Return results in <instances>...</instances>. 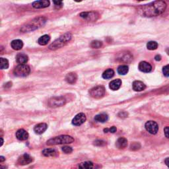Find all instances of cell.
Wrapping results in <instances>:
<instances>
[{"label":"cell","instance_id":"5","mask_svg":"<svg viewBox=\"0 0 169 169\" xmlns=\"http://www.w3.org/2000/svg\"><path fill=\"white\" fill-rule=\"evenodd\" d=\"M30 69L29 66L26 64H19L15 68L13 74L17 77H27L30 74Z\"/></svg>","mask_w":169,"mask_h":169},{"label":"cell","instance_id":"7","mask_svg":"<svg viewBox=\"0 0 169 169\" xmlns=\"http://www.w3.org/2000/svg\"><path fill=\"white\" fill-rule=\"evenodd\" d=\"M66 104V100L65 98L62 97H53L49 100L48 105L52 108H56L59 107L64 105Z\"/></svg>","mask_w":169,"mask_h":169},{"label":"cell","instance_id":"43","mask_svg":"<svg viewBox=\"0 0 169 169\" xmlns=\"http://www.w3.org/2000/svg\"><path fill=\"white\" fill-rule=\"evenodd\" d=\"M166 52L167 53L168 55H169V48H166Z\"/></svg>","mask_w":169,"mask_h":169},{"label":"cell","instance_id":"13","mask_svg":"<svg viewBox=\"0 0 169 169\" xmlns=\"http://www.w3.org/2000/svg\"><path fill=\"white\" fill-rule=\"evenodd\" d=\"M138 68L140 71L144 73H149L152 69V66H151L149 63L147 62H140L138 66Z\"/></svg>","mask_w":169,"mask_h":169},{"label":"cell","instance_id":"15","mask_svg":"<svg viewBox=\"0 0 169 169\" xmlns=\"http://www.w3.org/2000/svg\"><path fill=\"white\" fill-rule=\"evenodd\" d=\"M16 137L21 141H25L28 138V134L25 129H20L16 132Z\"/></svg>","mask_w":169,"mask_h":169},{"label":"cell","instance_id":"30","mask_svg":"<svg viewBox=\"0 0 169 169\" xmlns=\"http://www.w3.org/2000/svg\"><path fill=\"white\" fill-rule=\"evenodd\" d=\"M103 42L98 40H94L91 43V47L93 48H99L102 47Z\"/></svg>","mask_w":169,"mask_h":169},{"label":"cell","instance_id":"42","mask_svg":"<svg viewBox=\"0 0 169 169\" xmlns=\"http://www.w3.org/2000/svg\"><path fill=\"white\" fill-rule=\"evenodd\" d=\"M0 139H1V145H1V146H2V145H3V144H4V139H3V138H2V137H1Z\"/></svg>","mask_w":169,"mask_h":169},{"label":"cell","instance_id":"18","mask_svg":"<svg viewBox=\"0 0 169 169\" xmlns=\"http://www.w3.org/2000/svg\"><path fill=\"white\" fill-rule=\"evenodd\" d=\"M128 145V140L125 137H120L116 141V146L118 149H124Z\"/></svg>","mask_w":169,"mask_h":169},{"label":"cell","instance_id":"16","mask_svg":"<svg viewBox=\"0 0 169 169\" xmlns=\"http://www.w3.org/2000/svg\"><path fill=\"white\" fill-rule=\"evenodd\" d=\"M132 87H133V89L135 91H142L145 90L146 86L144 84V83L141 81H136L133 83V85H132Z\"/></svg>","mask_w":169,"mask_h":169},{"label":"cell","instance_id":"41","mask_svg":"<svg viewBox=\"0 0 169 169\" xmlns=\"http://www.w3.org/2000/svg\"><path fill=\"white\" fill-rule=\"evenodd\" d=\"M5 160H6V158H5V157H3V156H1V157H0V162L1 163L4 162Z\"/></svg>","mask_w":169,"mask_h":169},{"label":"cell","instance_id":"33","mask_svg":"<svg viewBox=\"0 0 169 169\" xmlns=\"http://www.w3.org/2000/svg\"><path fill=\"white\" fill-rule=\"evenodd\" d=\"M117 130V129L115 126H112V127H111L110 128H106L104 129V132H105V133H107V132H110V133H115V132H116Z\"/></svg>","mask_w":169,"mask_h":169},{"label":"cell","instance_id":"14","mask_svg":"<svg viewBox=\"0 0 169 169\" xmlns=\"http://www.w3.org/2000/svg\"><path fill=\"white\" fill-rule=\"evenodd\" d=\"M47 124L45 123H40L35 126L34 128V131L36 134H42L47 129Z\"/></svg>","mask_w":169,"mask_h":169},{"label":"cell","instance_id":"8","mask_svg":"<svg viewBox=\"0 0 169 169\" xmlns=\"http://www.w3.org/2000/svg\"><path fill=\"white\" fill-rule=\"evenodd\" d=\"M145 129L149 134L155 135L158 130V126L157 122L154 121H148L145 125Z\"/></svg>","mask_w":169,"mask_h":169},{"label":"cell","instance_id":"19","mask_svg":"<svg viewBox=\"0 0 169 169\" xmlns=\"http://www.w3.org/2000/svg\"><path fill=\"white\" fill-rule=\"evenodd\" d=\"M122 85V81L120 79H115L112 81L109 85V87L110 89L112 91L118 90L120 88Z\"/></svg>","mask_w":169,"mask_h":169},{"label":"cell","instance_id":"24","mask_svg":"<svg viewBox=\"0 0 169 169\" xmlns=\"http://www.w3.org/2000/svg\"><path fill=\"white\" fill-rule=\"evenodd\" d=\"M108 116L107 114H106L105 113L98 114V115L96 116L95 117V120L97 121L98 122H101V123H104V122H106L108 120Z\"/></svg>","mask_w":169,"mask_h":169},{"label":"cell","instance_id":"28","mask_svg":"<svg viewBox=\"0 0 169 169\" xmlns=\"http://www.w3.org/2000/svg\"><path fill=\"white\" fill-rule=\"evenodd\" d=\"M0 67L1 69H7L9 67V62L7 59L0 58Z\"/></svg>","mask_w":169,"mask_h":169},{"label":"cell","instance_id":"2","mask_svg":"<svg viewBox=\"0 0 169 169\" xmlns=\"http://www.w3.org/2000/svg\"><path fill=\"white\" fill-rule=\"evenodd\" d=\"M46 22V19L44 17H38L36 19L31 21L30 23H27V25L21 28V31L23 33H28L30 31L35 30L37 28H40L41 26H43Z\"/></svg>","mask_w":169,"mask_h":169},{"label":"cell","instance_id":"40","mask_svg":"<svg viewBox=\"0 0 169 169\" xmlns=\"http://www.w3.org/2000/svg\"><path fill=\"white\" fill-rule=\"evenodd\" d=\"M165 164H166V165L168 166V167L169 168V157L168 158H166V159H165Z\"/></svg>","mask_w":169,"mask_h":169},{"label":"cell","instance_id":"32","mask_svg":"<svg viewBox=\"0 0 169 169\" xmlns=\"http://www.w3.org/2000/svg\"><path fill=\"white\" fill-rule=\"evenodd\" d=\"M62 151H63L65 153L68 154V153H71L73 151V149L71 147L64 146L63 147H62Z\"/></svg>","mask_w":169,"mask_h":169},{"label":"cell","instance_id":"1","mask_svg":"<svg viewBox=\"0 0 169 169\" xmlns=\"http://www.w3.org/2000/svg\"><path fill=\"white\" fill-rule=\"evenodd\" d=\"M166 4L162 1L152 2L149 4L144 5L138 8L139 13L144 17H155L165 11Z\"/></svg>","mask_w":169,"mask_h":169},{"label":"cell","instance_id":"4","mask_svg":"<svg viewBox=\"0 0 169 169\" xmlns=\"http://www.w3.org/2000/svg\"><path fill=\"white\" fill-rule=\"evenodd\" d=\"M74 141V139L69 136H59L58 137H53L46 142L48 145H56L61 144H69Z\"/></svg>","mask_w":169,"mask_h":169},{"label":"cell","instance_id":"21","mask_svg":"<svg viewBox=\"0 0 169 169\" xmlns=\"http://www.w3.org/2000/svg\"><path fill=\"white\" fill-rule=\"evenodd\" d=\"M11 46L15 50H19L23 48V42H22V40L17 39V40H14L11 42Z\"/></svg>","mask_w":169,"mask_h":169},{"label":"cell","instance_id":"29","mask_svg":"<svg viewBox=\"0 0 169 169\" xmlns=\"http://www.w3.org/2000/svg\"><path fill=\"white\" fill-rule=\"evenodd\" d=\"M158 47V43L155 41H150L147 44V48L148 50H154Z\"/></svg>","mask_w":169,"mask_h":169},{"label":"cell","instance_id":"37","mask_svg":"<svg viewBox=\"0 0 169 169\" xmlns=\"http://www.w3.org/2000/svg\"><path fill=\"white\" fill-rule=\"evenodd\" d=\"M164 132H165V136L169 139V127H166V128L164 129Z\"/></svg>","mask_w":169,"mask_h":169},{"label":"cell","instance_id":"31","mask_svg":"<svg viewBox=\"0 0 169 169\" xmlns=\"http://www.w3.org/2000/svg\"><path fill=\"white\" fill-rule=\"evenodd\" d=\"M163 75L165 77H169V64L166 65L163 68Z\"/></svg>","mask_w":169,"mask_h":169},{"label":"cell","instance_id":"38","mask_svg":"<svg viewBox=\"0 0 169 169\" xmlns=\"http://www.w3.org/2000/svg\"><path fill=\"white\" fill-rule=\"evenodd\" d=\"M120 118H125V117H127V116H128V114H127L126 112H120L119 114V115H118Z\"/></svg>","mask_w":169,"mask_h":169},{"label":"cell","instance_id":"11","mask_svg":"<svg viewBox=\"0 0 169 169\" xmlns=\"http://www.w3.org/2000/svg\"><path fill=\"white\" fill-rule=\"evenodd\" d=\"M33 161V157L30 155L27 154V153H25L19 158L18 163L21 165H26L32 163Z\"/></svg>","mask_w":169,"mask_h":169},{"label":"cell","instance_id":"20","mask_svg":"<svg viewBox=\"0 0 169 169\" xmlns=\"http://www.w3.org/2000/svg\"><path fill=\"white\" fill-rule=\"evenodd\" d=\"M65 79L69 84H74L77 81V75L75 73H69V74H67Z\"/></svg>","mask_w":169,"mask_h":169},{"label":"cell","instance_id":"6","mask_svg":"<svg viewBox=\"0 0 169 169\" xmlns=\"http://www.w3.org/2000/svg\"><path fill=\"white\" fill-rule=\"evenodd\" d=\"M90 95L95 98H100L105 95V89L103 86H97L90 91Z\"/></svg>","mask_w":169,"mask_h":169},{"label":"cell","instance_id":"26","mask_svg":"<svg viewBox=\"0 0 169 169\" xmlns=\"http://www.w3.org/2000/svg\"><path fill=\"white\" fill-rule=\"evenodd\" d=\"M129 70L128 66H126V65H122V66H120L118 69H117V71H118V74L120 75H124L128 74Z\"/></svg>","mask_w":169,"mask_h":169},{"label":"cell","instance_id":"39","mask_svg":"<svg viewBox=\"0 0 169 169\" xmlns=\"http://www.w3.org/2000/svg\"><path fill=\"white\" fill-rule=\"evenodd\" d=\"M155 59L156 61H160L161 59V56L160 55H157L155 57Z\"/></svg>","mask_w":169,"mask_h":169},{"label":"cell","instance_id":"9","mask_svg":"<svg viewBox=\"0 0 169 169\" xmlns=\"http://www.w3.org/2000/svg\"><path fill=\"white\" fill-rule=\"evenodd\" d=\"M86 120V116H85V114L79 113L77 114V115L74 117V118L73 119L72 124H74V126H79L82 125L83 123H85Z\"/></svg>","mask_w":169,"mask_h":169},{"label":"cell","instance_id":"23","mask_svg":"<svg viewBox=\"0 0 169 169\" xmlns=\"http://www.w3.org/2000/svg\"><path fill=\"white\" fill-rule=\"evenodd\" d=\"M50 40V36L49 35H45L39 38V39L38 40V43L41 46H45L49 42Z\"/></svg>","mask_w":169,"mask_h":169},{"label":"cell","instance_id":"10","mask_svg":"<svg viewBox=\"0 0 169 169\" xmlns=\"http://www.w3.org/2000/svg\"><path fill=\"white\" fill-rule=\"evenodd\" d=\"M80 17L83 19L90 21H95L98 17V15L95 12H83L80 14Z\"/></svg>","mask_w":169,"mask_h":169},{"label":"cell","instance_id":"35","mask_svg":"<svg viewBox=\"0 0 169 169\" xmlns=\"http://www.w3.org/2000/svg\"><path fill=\"white\" fill-rule=\"evenodd\" d=\"M130 148L132 150H137L140 148V145L138 143H134L133 144L131 145Z\"/></svg>","mask_w":169,"mask_h":169},{"label":"cell","instance_id":"36","mask_svg":"<svg viewBox=\"0 0 169 169\" xmlns=\"http://www.w3.org/2000/svg\"><path fill=\"white\" fill-rule=\"evenodd\" d=\"M106 144L105 141H103V140H97L95 142V145H97V146H103Z\"/></svg>","mask_w":169,"mask_h":169},{"label":"cell","instance_id":"17","mask_svg":"<svg viewBox=\"0 0 169 169\" xmlns=\"http://www.w3.org/2000/svg\"><path fill=\"white\" fill-rule=\"evenodd\" d=\"M28 59V56L24 53H19L16 56V61L19 64H25Z\"/></svg>","mask_w":169,"mask_h":169},{"label":"cell","instance_id":"25","mask_svg":"<svg viewBox=\"0 0 169 169\" xmlns=\"http://www.w3.org/2000/svg\"><path fill=\"white\" fill-rule=\"evenodd\" d=\"M94 164L90 161H86L79 164V169H93Z\"/></svg>","mask_w":169,"mask_h":169},{"label":"cell","instance_id":"34","mask_svg":"<svg viewBox=\"0 0 169 169\" xmlns=\"http://www.w3.org/2000/svg\"><path fill=\"white\" fill-rule=\"evenodd\" d=\"M53 3L54 4V5H55V6L57 9L61 8L62 6H63V2L61 1H54Z\"/></svg>","mask_w":169,"mask_h":169},{"label":"cell","instance_id":"22","mask_svg":"<svg viewBox=\"0 0 169 169\" xmlns=\"http://www.w3.org/2000/svg\"><path fill=\"white\" fill-rule=\"evenodd\" d=\"M42 154L45 157H56L58 155V152L54 149H45L42 151Z\"/></svg>","mask_w":169,"mask_h":169},{"label":"cell","instance_id":"27","mask_svg":"<svg viewBox=\"0 0 169 169\" xmlns=\"http://www.w3.org/2000/svg\"><path fill=\"white\" fill-rule=\"evenodd\" d=\"M114 75V71L113 69H108L103 74V77L105 79H108L110 78L113 77Z\"/></svg>","mask_w":169,"mask_h":169},{"label":"cell","instance_id":"12","mask_svg":"<svg viewBox=\"0 0 169 169\" xmlns=\"http://www.w3.org/2000/svg\"><path fill=\"white\" fill-rule=\"evenodd\" d=\"M50 6V1L47 0L44 1H36L33 3V7L35 9H42L46 8Z\"/></svg>","mask_w":169,"mask_h":169},{"label":"cell","instance_id":"3","mask_svg":"<svg viewBox=\"0 0 169 169\" xmlns=\"http://www.w3.org/2000/svg\"><path fill=\"white\" fill-rule=\"evenodd\" d=\"M71 37L72 36L71 33H67L64 34V35H62L60 37L54 41L52 44H51V45L49 46V48L52 50H56L57 49L63 47L64 46L66 45V44L71 40Z\"/></svg>","mask_w":169,"mask_h":169}]
</instances>
